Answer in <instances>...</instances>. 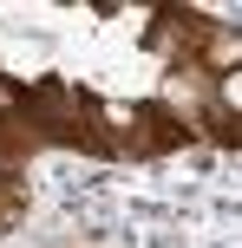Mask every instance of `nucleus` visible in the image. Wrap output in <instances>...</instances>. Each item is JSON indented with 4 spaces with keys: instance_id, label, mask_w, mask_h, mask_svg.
<instances>
[{
    "instance_id": "4",
    "label": "nucleus",
    "mask_w": 242,
    "mask_h": 248,
    "mask_svg": "<svg viewBox=\"0 0 242 248\" xmlns=\"http://www.w3.org/2000/svg\"><path fill=\"white\" fill-rule=\"evenodd\" d=\"M0 111H13V85H7V78H0Z\"/></svg>"
},
{
    "instance_id": "3",
    "label": "nucleus",
    "mask_w": 242,
    "mask_h": 248,
    "mask_svg": "<svg viewBox=\"0 0 242 248\" xmlns=\"http://www.w3.org/2000/svg\"><path fill=\"white\" fill-rule=\"evenodd\" d=\"M105 118H112L118 131H131V124H138V111H131V105H105Z\"/></svg>"
},
{
    "instance_id": "1",
    "label": "nucleus",
    "mask_w": 242,
    "mask_h": 248,
    "mask_svg": "<svg viewBox=\"0 0 242 248\" xmlns=\"http://www.w3.org/2000/svg\"><path fill=\"white\" fill-rule=\"evenodd\" d=\"M210 65H223V72H242V33H216V46H210Z\"/></svg>"
},
{
    "instance_id": "2",
    "label": "nucleus",
    "mask_w": 242,
    "mask_h": 248,
    "mask_svg": "<svg viewBox=\"0 0 242 248\" xmlns=\"http://www.w3.org/2000/svg\"><path fill=\"white\" fill-rule=\"evenodd\" d=\"M223 105H236V111H242V72H223Z\"/></svg>"
}]
</instances>
